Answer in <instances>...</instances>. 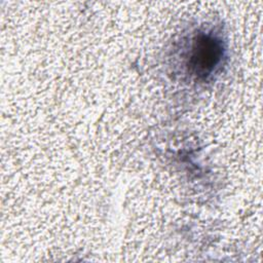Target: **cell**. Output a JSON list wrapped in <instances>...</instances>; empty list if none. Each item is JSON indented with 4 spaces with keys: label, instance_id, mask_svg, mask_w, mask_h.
Instances as JSON below:
<instances>
[{
    "label": "cell",
    "instance_id": "cell-1",
    "mask_svg": "<svg viewBox=\"0 0 263 263\" xmlns=\"http://www.w3.org/2000/svg\"><path fill=\"white\" fill-rule=\"evenodd\" d=\"M222 46L219 40L211 36H200L194 41L190 57V65L196 73L206 75L219 63Z\"/></svg>",
    "mask_w": 263,
    "mask_h": 263
}]
</instances>
